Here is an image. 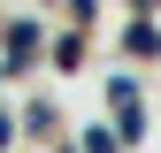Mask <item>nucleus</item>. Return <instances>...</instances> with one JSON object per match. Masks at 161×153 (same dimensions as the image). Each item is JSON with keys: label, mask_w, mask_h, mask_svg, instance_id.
I'll return each instance as SVG.
<instances>
[{"label": "nucleus", "mask_w": 161, "mask_h": 153, "mask_svg": "<svg viewBox=\"0 0 161 153\" xmlns=\"http://www.w3.org/2000/svg\"><path fill=\"white\" fill-rule=\"evenodd\" d=\"M0 38H8V54H15V61H31V54H38V23H31V15L0 23Z\"/></svg>", "instance_id": "f257e3e1"}, {"label": "nucleus", "mask_w": 161, "mask_h": 153, "mask_svg": "<svg viewBox=\"0 0 161 153\" xmlns=\"http://www.w3.org/2000/svg\"><path fill=\"white\" fill-rule=\"evenodd\" d=\"M123 46H130V54H138V61H146V54H161V31H153V23H146V15H138V23H130V31H123Z\"/></svg>", "instance_id": "f03ea898"}, {"label": "nucleus", "mask_w": 161, "mask_h": 153, "mask_svg": "<svg viewBox=\"0 0 161 153\" xmlns=\"http://www.w3.org/2000/svg\"><path fill=\"white\" fill-rule=\"evenodd\" d=\"M108 100H115V115H123V107H138V84H130V76H123V69H115V76H108Z\"/></svg>", "instance_id": "7ed1b4c3"}, {"label": "nucleus", "mask_w": 161, "mask_h": 153, "mask_svg": "<svg viewBox=\"0 0 161 153\" xmlns=\"http://www.w3.org/2000/svg\"><path fill=\"white\" fill-rule=\"evenodd\" d=\"M85 153H123V138H115V130L100 123V130H85Z\"/></svg>", "instance_id": "20e7f679"}, {"label": "nucleus", "mask_w": 161, "mask_h": 153, "mask_svg": "<svg viewBox=\"0 0 161 153\" xmlns=\"http://www.w3.org/2000/svg\"><path fill=\"white\" fill-rule=\"evenodd\" d=\"M8 138H15V115H0V145H8Z\"/></svg>", "instance_id": "39448f33"}]
</instances>
